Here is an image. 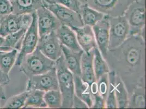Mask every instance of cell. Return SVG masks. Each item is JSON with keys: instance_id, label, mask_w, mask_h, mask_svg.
<instances>
[{"instance_id": "obj_1", "label": "cell", "mask_w": 146, "mask_h": 109, "mask_svg": "<svg viewBox=\"0 0 146 109\" xmlns=\"http://www.w3.org/2000/svg\"><path fill=\"white\" fill-rule=\"evenodd\" d=\"M145 39L130 36L115 48L109 49L105 60L125 85L130 94L139 85H145Z\"/></svg>"}, {"instance_id": "obj_2", "label": "cell", "mask_w": 146, "mask_h": 109, "mask_svg": "<svg viewBox=\"0 0 146 109\" xmlns=\"http://www.w3.org/2000/svg\"><path fill=\"white\" fill-rule=\"evenodd\" d=\"M55 67L58 88L62 96V108L71 109L75 95L74 75L67 68L63 54L55 61Z\"/></svg>"}, {"instance_id": "obj_3", "label": "cell", "mask_w": 146, "mask_h": 109, "mask_svg": "<svg viewBox=\"0 0 146 109\" xmlns=\"http://www.w3.org/2000/svg\"><path fill=\"white\" fill-rule=\"evenodd\" d=\"M55 67V61L45 56L36 48L32 53L25 56L19 66V70L28 78L46 73Z\"/></svg>"}, {"instance_id": "obj_4", "label": "cell", "mask_w": 146, "mask_h": 109, "mask_svg": "<svg viewBox=\"0 0 146 109\" xmlns=\"http://www.w3.org/2000/svg\"><path fill=\"white\" fill-rule=\"evenodd\" d=\"M145 4L135 1L124 13L129 26V36L138 35L145 39Z\"/></svg>"}, {"instance_id": "obj_5", "label": "cell", "mask_w": 146, "mask_h": 109, "mask_svg": "<svg viewBox=\"0 0 146 109\" xmlns=\"http://www.w3.org/2000/svg\"><path fill=\"white\" fill-rule=\"evenodd\" d=\"M93 9L111 17L123 15L135 0H79Z\"/></svg>"}, {"instance_id": "obj_6", "label": "cell", "mask_w": 146, "mask_h": 109, "mask_svg": "<svg viewBox=\"0 0 146 109\" xmlns=\"http://www.w3.org/2000/svg\"><path fill=\"white\" fill-rule=\"evenodd\" d=\"M109 49H114L122 44L129 37V26L125 16L109 18Z\"/></svg>"}, {"instance_id": "obj_7", "label": "cell", "mask_w": 146, "mask_h": 109, "mask_svg": "<svg viewBox=\"0 0 146 109\" xmlns=\"http://www.w3.org/2000/svg\"><path fill=\"white\" fill-rule=\"evenodd\" d=\"M32 14L33 18L32 21L25 33L14 64L15 66L19 67L25 56L32 53L37 47L39 36L38 30L36 12L33 13Z\"/></svg>"}, {"instance_id": "obj_8", "label": "cell", "mask_w": 146, "mask_h": 109, "mask_svg": "<svg viewBox=\"0 0 146 109\" xmlns=\"http://www.w3.org/2000/svg\"><path fill=\"white\" fill-rule=\"evenodd\" d=\"M35 90L44 92L59 90L56 67L46 73L33 75L27 78L25 91Z\"/></svg>"}, {"instance_id": "obj_9", "label": "cell", "mask_w": 146, "mask_h": 109, "mask_svg": "<svg viewBox=\"0 0 146 109\" xmlns=\"http://www.w3.org/2000/svg\"><path fill=\"white\" fill-rule=\"evenodd\" d=\"M32 18V14L18 15L11 13L7 15L0 23V36L5 37L22 29H28Z\"/></svg>"}, {"instance_id": "obj_10", "label": "cell", "mask_w": 146, "mask_h": 109, "mask_svg": "<svg viewBox=\"0 0 146 109\" xmlns=\"http://www.w3.org/2000/svg\"><path fill=\"white\" fill-rule=\"evenodd\" d=\"M44 7L47 8L60 21L62 25L69 27H82L84 24L79 13L57 3L45 2Z\"/></svg>"}, {"instance_id": "obj_11", "label": "cell", "mask_w": 146, "mask_h": 109, "mask_svg": "<svg viewBox=\"0 0 146 109\" xmlns=\"http://www.w3.org/2000/svg\"><path fill=\"white\" fill-rule=\"evenodd\" d=\"M37 25L39 37L55 32L61 25L60 21L45 7H42L36 11Z\"/></svg>"}, {"instance_id": "obj_12", "label": "cell", "mask_w": 146, "mask_h": 109, "mask_svg": "<svg viewBox=\"0 0 146 109\" xmlns=\"http://www.w3.org/2000/svg\"><path fill=\"white\" fill-rule=\"evenodd\" d=\"M36 48L52 61H56L63 54L61 44L55 32L39 37Z\"/></svg>"}, {"instance_id": "obj_13", "label": "cell", "mask_w": 146, "mask_h": 109, "mask_svg": "<svg viewBox=\"0 0 146 109\" xmlns=\"http://www.w3.org/2000/svg\"><path fill=\"white\" fill-rule=\"evenodd\" d=\"M110 16L105 15L103 18L92 27L97 47L105 58L109 50Z\"/></svg>"}, {"instance_id": "obj_14", "label": "cell", "mask_w": 146, "mask_h": 109, "mask_svg": "<svg viewBox=\"0 0 146 109\" xmlns=\"http://www.w3.org/2000/svg\"><path fill=\"white\" fill-rule=\"evenodd\" d=\"M71 29L75 32L78 43L84 52L88 53L97 47L92 27L84 25L82 27H73Z\"/></svg>"}, {"instance_id": "obj_15", "label": "cell", "mask_w": 146, "mask_h": 109, "mask_svg": "<svg viewBox=\"0 0 146 109\" xmlns=\"http://www.w3.org/2000/svg\"><path fill=\"white\" fill-rule=\"evenodd\" d=\"M55 32L61 45L75 51H83L78 43L75 32L70 27L62 25Z\"/></svg>"}, {"instance_id": "obj_16", "label": "cell", "mask_w": 146, "mask_h": 109, "mask_svg": "<svg viewBox=\"0 0 146 109\" xmlns=\"http://www.w3.org/2000/svg\"><path fill=\"white\" fill-rule=\"evenodd\" d=\"M93 50L88 53L84 52L81 58L80 77L90 86L96 82L93 63Z\"/></svg>"}, {"instance_id": "obj_17", "label": "cell", "mask_w": 146, "mask_h": 109, "mask_svg": "<svg viewBox=\"0 0 146 109\" xmlns=\"http://www.w3.org/2000/svg\"><path fill=\"white\" fill-rule=\"evenodd\" d=\"M43 0H12L11 1L12 6L13 14H32L42 7H44Z\"/></svg>"}, {"instance_id": "obj_18", "label": "cell", "mask_w": 146, "mask_h": 109, "mask_svg": "<svg viewBox=\"0 0 146 109\" xmlns=\"http://www.w3.org/2000/svg\"><path fill=\"white\" fill-rule=\"evenodd\" d=\"M62 54L68 69L73 75H81V58L84 51H75L61 45Z\"/></svg>"}, {"instance_id": "obj_19", "label": "cell", "mask_w": 146, "mask_h": 109, "mask_svg": "<svg viewBox=\"0 0 146 109\" xmlns=\"http://www.w3.org/2000/svg\"><path fill=\"white\" fill-rule=\"evenodd\" d=\"M75 94L84 101L89 109H91L93 104V96L90 85L84 82L79 75H74Z\"/></svg>"}, {"instance_id": "obj_20", "label": "cell", "mask_w": 146, "mask_h": 109, "mask_svg": "<svg viewBox=\"0 0 146 109\" xmlns=\"http://www.w3.org/2000/svg\"><path fill=\"white\" fill-rule=\"evenodd\" d=\"M79 14L84 25L93 27L103 18L105 14L93 9L86 4H81Z\"/></svg>"}, {"instance_id": "obj_21", "label": "cell", "mask_w": 146, "mask_h": 109, "mask_svg": "<svg viewBox=\"0 0 146 109\" xmlns=\"http://www.w3.org/2000/svg\"><path fill=\"white\" fill-rule=\"evenodd\" d=\"M127 108L146 109L145 85L138 86L129 94Z\"/></svg>"}, {"instance_id": "obj_22", "label": "cell", "mask_w": 146, "mask_h": 109, "mask_svg": "<svg viewBox=\"0 0 146 109\" xmlns=\"http://www.w3.org/2000/svg\"><path fill=\"white\" fill-rule=\"evenodd\" d=\"M28 29L21 30L5 37V42L0 48V51H9L14 49L20 50L25 33Z\"/></svg>"}, {"instance_id": "obj_23", "label": "cell", "mask_w": 146, "mask_h": 109, "mask_svg": "<svg viewBox=\"0 0 146 109\" xmlns=\"http://www.w3.org/2000/svg\"><path fill=\"white\" fill-rule=\"evenodd\" d=\"M18 52L17 49L9 51H0V70L3 73L9 75L15 64Z\"/></svg>"}, {"instance_id": "obj_24", "label": "cell", "mask_w": 146, "mask_h": 109, "mask_svg": "<svg viewBox=\"0 0 146 109\" xmlns=\"http://www.w3.org/2000/svg\"><path fill=\"white\" fill-rule=\"evenodd\" d=\"M93 68L96 81L104 74L110 72L109 67L99 50L97 48L93 49Z\"/></svg>"}, {"instance_id": "obj_25", "label": "cell", "mask_w": 146, "mask_h": 109, "mask_svg": "<svg viewBox=\"0 0 146 109\" xmlns=\"http://www.w3.org/2000/svg\"><path fill=\"white\" fill-rule=\"evenodd\" d=\"M44 91L38 90L28 91V96L23 108H48L44 99Z\"/></svg>"}, {"instance_id": "obj_26", "label": "cell", "mask_w": 146, "mask_h": 109, "mask_svg": "<svg viewBox=\"0 0 146 109\" xmlns=\"http://www.w3.org/2000/svg\"><path fill=\"white\" fill-rule=\"evenodd\" d=\"M115 97L117 108H127L129 99L128 91L122 80L117 75L115 81Z\"/></svg>"}, {"instance_id": "obj_27", "label": "cell", "mask_w": 146, "mask_h": 109, "mask_svg": "<svg viewBox=\"0 0 146 109\" xmlns=\"http://www.w3.org/2000/svg\"><path fill=\"white\" fill-rule=\"evenodd\" d=\"M44 99L48 108H62V96L60 90H50L45 92Z\"/></svg>"}, {"instance_id": "obj_28", "label": "cell", "mask_w": 146, "mask_h": 109, "mask_svg": "<svg viewBox=\"0 0 146 109\" xmlns=\"http://www.w3.org/2000/svg\"><path fill=\"white\" fill-rule=\"evenodd\" d=\"M109 74V86L106 99V108L116 109L117 105L115 97V81L116 75L113 71L110 70Z\"/></svg>"}, {"instance_id": "obj_29", "label": "cell", "mask_w": 146, "mask_h": 109, "mask_svg": "<svg viewBox=\"0 0 146 109\" xmlns=\"http://www.w3.org/2000/svg\"><path fill=\"white\" fill-rule=\"evenodd\" d=\"M28 96V91L24 92L9 98L5 105L3 108L6 109H20L23 108L26 98Z\"/></svg>"}, {"instance_id": "obj_30", "label": "cell", "mask_w": 146, "mask_h": 109, "mask_svg": "<svg viewBox=\"0 0 146 109\" xmlns=\"http://www.w3.org/2000/svg\"><path fill=\"white\" fill-rule=\"evenodd\" d=\"M96 81L97 84L98 92L104 99H106L109 86V79L108 73L104 74L103 75H102L101 77L98 79Z\"/></svg>"}, {"instance_id": "obj_31", "label": "cell", "mask_w": 146, "mask_h": 109, "mask_svg": "<svg viewBox=\"0 0 146 109\" xmlns=\"http://www.w3.org/2000/svg\"><path fill=\"white\" fill-rule=\"evenodd\" d=\"M93 104L91 109L106 108V99H104L98 92L92 94Z\"/></svg>"}, {"instance_id": "obj_32", "label": "cell", "mask_w": 146, "mask_h": 109, "mask_svg": "<svg viewBox=\"0 0 146 109\" xmlns=\"http://www.w3.org/2000/svg\"><path fill=\"white\" fill-rule=\"evenodd\" d=\"M74 109H89L86 103L77 97L75 94L74 96L73 102V107Z\"/></svg>"}, {"instance_id": "obj_33", "label": "cell", "mask_w": 146, "mask_h": 109, "mask_svg": "<svg viewBox=\"0 0 146 109\" xmlns=\"http://www.w3.org/2000/svg\"><path fill=\"white\" fill-rule=\"evenodd\" d=\"M10 81V78L9 77V75L3 73L0 70V85H7L9 84Z\"/></svg>"}, {"instance_id": "obj_34", "label": "cell", "mask_w": 146, "mask_h": 109, "mask_svg": "<svg viewBox=\"0 0 146 109\" xmlns=\"http://www.w3.org/2000/svg\"><path fill=\"white\" fill-rule=\"evenodd\" d=\"M6 98V93L4 91L2 85H0V99L4 100Z\"/></svg>"}, {"instance_id": "obj_35", "label": "cell", "mask_w": 146, "mask_h": 109, "mask_svg": "<svg viewBox=\"0 0 146 109\" xmlns=\"http://www.w3.org/2000/svg\"><path fill=\"white\" fill-rule=\"evenodd\" d=\"M5 42V37L0 36V48L3 45Z\"/></svg>"}, {"instance_id": "obj_36", "label": "cell", "mask_w": 146, "mask_h": 109, "mask_svg": "<svg viewBox=\"0 0 146 109\" xmlns=\"http://www.w3.org/2000/svg\"><path fill=\"white\" fill-rule=\"evenodd\" d=\"M44 1H45V2L48 3H55L54 0H43Z\"/></svg>"}, {"instance_id": "obj_37", "label": "cell", "mask_w": 146, "mask_h": 109, "mask_svg": "<svg viewBox=\"0 0 146 109\" xmlns=\"http://www.w3.org/2000/svg\"><path fill=\"white\" fill-rule=\"evenodd\" d=\"M135 1L136 2H138L139 3H142V4H146L145 0H135Z\"/></svg>"}, {"instance_id": "obj_38", "label": "cell", "mask_w": 146, "mask_h": 109, "mask_svg": "<svg viewBox=\"0 0 146 109\" xmlns=\"http://www.w3.org/2000/svg\"><path fill=\"white\" fill-rule=\"evenodd\" d=\"M74 1H75V2H80L79 1V0H73Z\"/></svg>"}, {"instance_id": "obj_39", "label": "cell", "mask_w": 146, "mask_h": 109, "mask_svg": "<svg viewBox=\"0 0 146 109\" xmlns=\"http://www.w3.org/2000/svg\"><path fill=\"white\" fill-rule=\"evenodd\" d=\"M1 108V104H0V108Z\"/></svg>"}, {"instance_id": "obj_40", "label": "cell", "mask_w": 146, "mask_h": 109, "mask_svg": "<svg viewBox=\"0 0 146 109\" xmlns=\"http://www.w3.org/2000/svg\"><path fill=\"white\" fill-rule=\"evenodd\" d=\"M9 1H12V0H9Z\"/></svg>"}, {"instance_id": "obj_41", "label": "cell", "mask_w": 146, "mask_h": 109, "mask_svg": "<svg viewBox=\"0 0 146 109\" xmlns=\"http://www.w3.org/2000/svg\"><path fill=\"white\" fill-rule=\"evenodd\" d=\"M54 2H55V1H54Z\"/></svg>"}]
</instances>
